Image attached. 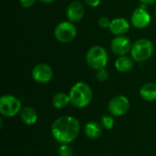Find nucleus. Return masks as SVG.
Wrapping results in <instances>:
<instances>
[{
  "mask_svg": "<svg viewBox=\"0 0 156 156\" xmlns=\"http://www.w3.org/2000/svg\"><path fill=\"white\" fill-rule=\"evenodd\" d=\"M80 124L72 116H62L56 119L51 125V133L55 140L61 144L72 143L80 134Z\"/></svg>",
  "mask_w": 156,
  "mask_h": 156,
  "instance_id": "f257e3e1",
  "label": "nucleus"
},
{
  "mask_svg": "<svg viewBox=\"0 0 156 156\" xmlns=\"http://www.w3.org/2000/svg\"><path fill=\"white\" fill-rule=\"evenodd\" d=\"M70 103L76 108L82 109L90 105L93 98L91 88L85 82H77L69 90Z\"/></svg>",
  "mask_w": 156,
  "mask_h": 156,
  "instance_id": "f03ea898",
  "label": "nucleus"
},
{
  "mask_svg": "<svg viewBox=\"0 0 156 156\" xmlns=\"http://www.w3.org/2000/svg\"><path fill=\"white\" fill-rule=\"evenodd\" d=\"M154 44L151 40L141 38L136 40L132 47L131 54L133 60L137 62H144L148 60L154 54Z\"/></svg>",
  "mask_w": 156,
  "mask_h": 156,
  "instance_id": "7ed1b4c3",
  "label": "nucleus"
},
{
  "mask_svg": "<svg viewBox=\"0 0 156 156\" xmlns=\"http://www.w3.org/2000/svg\"><path fill=\"white\" fill-rule=\"evenodd\" d=\"M86 62L93 69H104L108 63V53L101 46L91 47L86 54Z\"/></svg>",
  "mask_w": 156,
  "mask_h": 156,
  "instance_id": "20e7f679",
  "label": "nucleus"
},
{
  "mask_svg": "<svg viewBox=\"0 0 156 156\" xmlns=\"http://www.w3.org/2000/svg\"><path fill=\"white\" fill-rule=\"evenodd\" d=\"M20 101L13 95H3L0 99V113L5 117H14L21 112Z\"/></svg>",
  "mask_w": 156,
  "mask_h": 156,
  "instance_id": "39448f33",
  "label": "nucleus"
},
{
  "mask_svg": "<svg viewBox=\"0 0 156 156\" xmlns=\"http://www.w3.org/2000/svg\"><path fill=\"white\" fill-rule=\"evenodd\" d=\"M54 36L60 43H69L76 37L77 30L72 22L63 21L55 27Z\"/></svg>",
  "mask_w": 156,
  "mask_h": 156,
  "instance_id": "423d86ee",
  "label": "nucleus"
},
{
  "mask_svg": "<svg viewBox=\"0 0 156 156\" xmlns=\"http://www.w3.org/2000/svg\"><path fill=\"white\" fill-rule=\"evenodd\" d=\"M130 108V101L128 100L127 97L122 96V95H118L113 97L109 104H108V109L112 115L113 116H122L125 114Z\"/></svg>",
  "mask_w": 156,
  "mask_h": 156,
  "instance_id": "0eeeda50",
  "label": "nucleus"
},
{
  "mask_svg": "<svg viewBox=\"0 0 156 156\" xmlns=\"http://www.w3.org/2000/svg\"><path fill=\"white\" fill-rule=\"evenodd\" d=\"M53 77V70L51 67L46 63H39L36 65L32 69L33 80L40 84L48 83Z\"/></svg>",
  "mask_w": 156,
  "mask_h": 156,
  "instance_id": "6e6552de",
  "label": "nucleus"
},
{
  "mask_svg": "<svg viewBox=\"0 0 156 156\" xmlns=\"http://www.w3.org/2000/svg\"><path fill=\"white\" fill-rule=\"evenodd\" d=\"M132 47L133 45L131 40L124 35L115 37L111 43L112 51L119 57L125 56L127 53H129L132 49Z\"/></svg>",
  "mask_w": 156,
  "mask_h": 156,
  "instance_id": "1a4fd4ad",
  "label": "nucleus"
},
{
  "mask_svg": "<svg viewBox=\"0 0 156 156\" xmlns=\"http://www.w3.org/2000/svg\"><path fill=\"white\" fill-rule=\"evenodd\" d=\"M131 22L133 26L136 28L142 29L146 27L151 22V16L144 7L136 8L131 17Z\"/></svg>",
  "mask_w": 156,
  "mask_h": 156,
  "instance_id": "9d476101",
  "label": "nucleus"
},
{
  "mask_svg": "<svg viewBox=\"0 0 156 156\" xmlns=\"http://www.w3.org/2000/svg\"><path fill=\"white\" fill-rule=\"evenodd\" d=\"M85 13V9L83 5L79 1H74L69 5L66 10V15L69 21L72 23L80 22Z\"/></svg>",
  "mask_w": 156,
  "mask_h": 156,
  "instance_id": "9b49d317",
  "label": "nucleus"
},
{
  "mask_svg": "<svg viewBox=\"0 0 156 156\" xmlns=\"http://www.w3.org/2000/svg\"><path fill=\"white\" fill-rule=\"evenodd\" d=\"M110 31L116 36H123L130 29L129 22L122 17H117L112 20L110 27Z\"/></svg>",
  "mask_w": 156,
  "mask_h": 156,
  "instance_id": "f8f14e48",
  "label": "nucleus"
},
{
  "mask_svg": "<svg viewBox=\"0 0 156 156\" xmlns=\"http://www.w3.org/2000/svg\"><path fill=\"white\" fill-rule=\"evenodd\" d=\"M84 132L88 138L92 140L98 139L102 133V126L95 121H90L85 125Z\"/></svg>",
  "mask_w": 156,
  "mask_h": 156,
  "instance_id": "ddd939ff",
  "label": "nucleus"
},
{
  "mask_svg": "<svg viewBox=\"0 0 156 156\" xmlns=\"http://www.w3.org/2000/svg\"><path fill=\"white\" fill-rule=\"evenodd\" d=\"M20 118L27 125H33L37 121V113L32 107L26 106L20 112Z\"/></svg>",
  "mask_w": 156,
  "mask_h": 156,
  "instance_id": "4468645a",
  "label": "nucleus"
},
{
  "mask_svg": "<svg viewBox=\"0 0 156 156\" xmlns=\"http://www.w3.org/2000/svg\"><path fill=\"white\" fill-rule=\"evenodd\" d=\"M141 97L146 101H156V84L155 83H146L140 90Z\"/></svg>",
  "mask_w": 156,
  "mask_h": 156,
  "instance_id": "2eb2a0df",
  "label": "nucleus"
},
{
  "mask_svg": "<svg viewBox=\"0 0 156 156\" xmlns=\"http://www.w3.org/2000/svg\"><path fill=\"white\" fill-rule=\"evenodd\" d=\"M115 68L120 72H128L133 68V61L127 56H121L115 60Z\"/></svg>",
  "mask_w": 156,
  "mask_h": 156,
  "instance_id": "dca6fc26",
  "label": "nucleus"
},
{
  "mask_svg": "<svg viewBox=\"0 0 156 156\" xmlns=\"http://www.w3.org/2000/svg\"><path fill=\"white\" fill-rule=\"evenodd\" d=\"M52 103L56 109H63L70 103V98L69 94L65 92H58L52 99Z\"/></svg>",
  "mask_w": 156,
  "mask_h": 156,
  "instance_id": "f3484780",
  "label": "nucleus"
},
{
  "mask_svg": "<svg viewBox=\"0 0 156 156\" xmlns=\"http://www.w3.org/2000/svg\"><path fill=\"white\" fill-rule=\"evenodd\" d=\"M101 125L107 130H112L114 126V120L110 115H103L101 117Z\"/></svg>",
  "mask_w": 156,
  "mask_h": 156,
  "instance_id": "a211bd4d",
  "label": "nucleus"
},
{
  "mask_svg": "<svg viewBox=\"0 0 156 156\" xmlns=\"http://www.w3.org/2000/svg\"><path fill=\"white\" fill-rule=\"evenodd\" d=\"M58 155L59 156H73L72 148L69 144H61L58 149Z\"/></svg>",
  "mask_w": 156,
  "mask_h": 156,
  "instance_id": "6ab92c4d",
  "label": "nucleus"
},
{
  "mask_svg": "<svg viewBox=\"0 0 156 156\" xmlns=\"http://www.w3.org/2000/svg\"><path fill=\"white\" fill-rule=\"evenodd\" d=\"M96 78L101 82L106 81L109 79V72H108V70L105 68L104 69H98L97 70V73H96Z\"/></svg>",
  "mask_w": 156,
  "mask_h": 156,
  "instance_id": "aec40b11",
  "label": "nucleus"
},
{
  "mask_svg": "<svg viewBox=\"0 0 156 156\" xmlns=\"http://www.w3.org/2000/svg\"><path fill=\"white\" fill-rule=\"evenodd\" d=\"M111 22L112 20H110L108 17L106 16H102L99 19V26L101 27V28H109L110 27V25H111Z\"/></svg>",
  "mask_w": 156,
  "mask_h": 156,
  "instance_id": "412c9836",
  "label": "nucleus"
},
{
  "mask_svg": "<svg viewBox=\"0 0 156 156\" xmlns=\"http://www.w3.org/2000/svg\"><path fill=\"white\" fill-rule=\"evenodd\" d=\"M19 2L23 7L29 8L36 3V0H19Z\"/></svg>",
  "mask_w": 156,
  "mask_h": 156,
  "instance_id": "4be33fe9",
  "label": "nucleus"
},
{
  "mask_svg": "<svg viewBox=\"0 0 156 156\" xmlns=\"http://www.w3.org/2000/svg\"><path fill=\"white\" fill-rule=\"evenodd\" d=\"M85 3L91 7H97L101 4V0H85Z\"/></svg>",
  "mask_w": 156,
  "mask_h": 156,
  "instance_id": "5701e85b",
  "label": "nucleus"
},
{
  "mask_svg": "<svg viewBox=\"0 0 156 156\" xmlns=\"http://www.w3.org/2000/svg\"><path fill=\"white\" fill-rule=\"evenodd\" d=\"M144 4H145V5H150V4H154V3H155L156 0H141Z\"/></svg>",
  "mask_w": 156,
  "mask_h": 156,
  "instance_id": "b1692460",
  "label": "nucleus"
},
{
  "mask_svg": "<svg viewBox=\"0 0 156 156\" xmlns=\"http://www.w3.org/2000/svg\"><path fill=\"white\" fill-rule=\"evenodd\" d=\"M39 1H41L42 3H45V4H50V3L54 2L55 0H39Z\"/></svg>",
  "mask_w": 156,
  "mask_h": 156,
  "instance_id": "393cba45",
  "label": "nucleus"
},
{
  "mask_svg": "<svg viewBox=\"0 0 156 156\" xmlns=\"http://www.w3.org/2000/svg\"><path fill=\"white\" fill-rule=\"evenodd\" d=\"M155 17H156V11H155Z\"/></svg>",
  "mask_w": 156,
  "mask_h": 156,
  "instance_id": "a878e982",
  "label": "nucleus"
}]
</instances>
